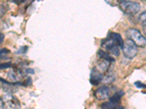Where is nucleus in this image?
<instances>
[{"label":"nucleus","instance_id":"f3484780","mask_svg":"<svg viewBox=\"0 0 146 109\" xmlns=\"http://www.w3.org/2000/svg\"><path fill=\"white\" fill-rule=\"evenodd\" d=\"M5 12H6V10H5L4 7H2V6H0V14H1V15H0V18L3 16V15L5 14Z\"/></svg>","mask_w":146,"mask_h":109},{"label":"nucleus","instance_id":"1a4fd4ad","mask_svg":"<svg viewBox=\"0 0 146 109\" xmlns=\"http://www.w3.org/2000/svg\"><path fill=\"white\" fill-rule=\"evenodd\" d=\"M113 40H114L116 44L118 45V46L121 48H123V43H124V41H123V39H122L121 35L119 33H110L109 35Z\"/></svg>","mask_w":146,"mask_h":109},{"label":"nucleus","instance_id":"ddd939ff","mask_svg":"<svg viewBox=\"0 0 146 109\" xmlns=\"http://www.w3.org/2000/svg\"><path fill=\"white\" fill-rule=\"evenodd\" d=\"M28 50V47H21L19 50L16 52V54H24Z\"/></svg>","mask_w":146,"mask_h":109},{"label":"nucleus","instance_id":"a211bd4d","mask_svg":"<svg viewBox=\"0 0 146 109\" xmlns=\"http://www.w3.org/2000/svg\"><path fill=\"white\" fill-rule=\"evenodd\" d=\"M4 39H5V35L0 32V44L2 43V41H4Z\"/></svg>","mask_w":146,"mask_h":109},{"label":"nucleus","instance_id":"20e7f679","mask_svg":"<svg viewBox=\"0 0 146 109\" xmlns=\"http://www.w3.org/2000/svg\"><path fill=\"white\" fill-rule=\"evenodd\" d=\"M102 47H105V50L108 51V53L114 54L115 56H118L119 55V47L118 46L116 42L110 36L108 39L102 41Z\"/></svg>","mask_w":146,"mask_h":109},{"label":"nucleus","instance_id":"7ed1b4c3","mask_svg":"<svg viewBox=\"0 0 146 109\" xmlns=\"http://www.w3.org/2000/svg\"><path fill=\"white\" fill-rule=\"evenodd\" d=\"M123 52L124 56L128 59H132L137 55V47L131 40L126 39L124 41L123 46Z\"/></svg>","mask_w":146,"mask_h":109},{"label":"nucleus","instance_id":"4be33fe9","mask_svg":"<svg viewBox=\"0 0 146 109\" xmlns=\"http://www.w3.org/2000/svg\"><path fill=\"white\" fill-rule=\"evenodd\" d=\"M113 109H124V108H123V106H117V107H115V108H113Z\"/></svg>","mask_w":146,"mask_h":109},{"label":"nucleus","instance_id":"412c9836","mask_svg":"<svg viewBox=\"0 0 146 109\" xmlns=\"http://www.w3.org/2000/svg\"><path fill=\"white\" fill-rule=\"evenodd\" d=\"M143 33H144L145 36V38L146 39V26H143Z\"/></svg>","mask_w":146,"mask_h":109},{"label":"nucleus","instance_id":"6e6552de","mask_svg":"<svg viewBox=\"0 0 146 109\" xmlns=\"http://www.w3.org/2000/svg\"><path fill=\"white\" fill-rule=\"evenodd\" d=\"M97 54H98V56L100 57V59L104 60L105 61H108L109 62V63L115 61L114 58H113V57L110 56L108 53H106V52H105L102 50H99L98 53H97Z\"/></svg>","mask_w":146,"mask_h":109},{"label":"nucleus","instance_id":"0eeeda50","mask_svg":"<svg viewBox=\"0 0 146 109\" xmlns=\"http://www.w3.org/2000/svg\"><path fill=\"white\" fill-rule=\"evenodd\" d=\"M110 94V89L108 87H101L95 92V97L99 100H104L108 99Z\"/></svg>","mask_w":146,"mask_h":109},{"label":"nucleus","instance_id":"39448f33","mask_svg":"<svg viewBox=\"0 0 146 109\" xmlns=\"http://www.w3.org/2000/svg\"><path fill=\"white\" fill-rule=\"evenodd\" d=\"M3 109H20L21 105L17 100L12 95H7L5 97Z\"/></svg>","mask_w":146,"mask_h":109},{"label":"nucleus","instance_id":"f03ea898","mask_svg":"<svg viewBox=\"0 0 146 109\" xmlns=\"http://www.w3.org/2000/svg\"><path fill=\"white\" fill-rule=\"evenodd\" d=\"M119 7L124 13L128 15H135L140 10L139 4L131 1H121Z\"/></svg>","mask_w":146,"mask_h":109},{"label":"nucleus","instance_id":"423d86ee","mask_svg":"<svg viewBox=\"0 0 146 109\" xmlns=\"http://www.w3.org/2000/svg\"><path fill=\"white\" fill-rule=\"evenodd\" d=\"M103 78H104V76H103L102 73L97 70L96 67H95L92 69L91 72L90 82L93 85H97L102 81Z\"/></svg>","mask_w":146,"mask_h":109},{"label":"nucleus","instance_id":"9b49d317","mask_svg":"<svg viewBox=\"0 0 146 109\" xmlns=\"http://www.w3.org/2000/svg\"><path fill=\"white\" fill-rule=\"evenodd\" d=\"M8 77L13 81H19L22 79L23 76L21 73L17 71H11L8 74Z\"/></svg>","mask_w":146,"mask_h":109},{"label":"nucleus","instance_id":"f8f14e48","mask_svg":"<svg viewBox=\"0 0 146 109\" xmlns=\"http://www.w3.org/2000/svg\"><path fill=\"white\" fill-rule=\"evenodd\" d=\"M139 21L143 25V26H146V11L143 12V13H141L138 17Z\"/></svg>","mask_w":146,"mask_h":109},{"label":"nucleus","instance_id":"aec40b11","mask_svg":"<svg viewBox=\"0 0 146 109\" xmlns=\"http://www.w3.org/2000/svg\"><path fill=\"white\" fill-rule=\"evenodd\" d=\"M26 71H27V73H28V74H34V73H35L33 69H27Z\"/></svg>","mask_w":146,"mask_h":109},{"label":"nucleus","instance_id":"f257e3e1","mask_svg":"<svg viewBox=\"0 0 146 109\" xmlns=\"http://www.w3.org/2000/svg\"><path fill=\"white\" fill-rule=\"evenodd\" d=\"M126 36L137 45V47H144L146 45V39L142 35L139 30L135 28H129L126 32Z\"/></svg>","mask_w":146,"mask_h":109},{"label":"nucleus","instance_id":"dca6fc26","mask_svg":"<svg viewBox=\"0 0 146 109\" xmlns=\"http://www.w3.org/2000/svg\"><path fill=\"white\" fill-rule=\"evenodd\" d=\"M10 53V50H7V49H6V48L1 49V50H0V57L2 56V55H3V54H7V53Z\"/></svg>","mask_w":146,"mask_h":109},{"label":"nucleus","instance_id":"6ab92c4d","mask_svg":"<svg viewBox=\"0 0 146 109\" xmlns=\"http://www.w3.org/2000/svg\"><path fill=\"white\" fill-rule=\"evenodd\" d=\"M4 107V102L3 100H0V109H3Z\"/></svg>","mask_w":146,"mask_h":109},{"label":"nucleus","instance_id":"9d476101","mask_svg":"<svg viewBox=\"0 0 146 109\" xmlns=\"http://www.w3.org/2000/svg\"><path fill=\"white\" fill-rule=\"evenodd\" d=\"M123 91H119L118 93H115L113 96H112L111 98H110V102H113L114 104L118 105L119 104L120 101H121V98H122V96L123 95Z\"/></svg>","mask_w":146,"mask_h":109},{"label":"nucleus","instance_id":"2eb2a0df","mask_svg":"<svg viewBox=\"0 0 146 109\" xmlns=\"http://www.w3.org/2000/svg\"><path fill=\"white\" fill-rule=\"evenodd\" d=\"M11 63H5L0 64V69H5V68H10L11 66Z\"/></svg>","mask_w":146,"mask_h":109},{"label":"nucleus","instance_id":"4468645a","mask_svg":"<svg viewBox=\"0 0 146 109\" xmlns=\"http://www.w3.org/2000/svg\"><path fill=\"white\" fill-rule=\"evenodd\" d=\"M135 85L137 87L139 88V89H143V88H146V85H145V84H143V83H142L141 81H136V82H135Z\"/></svg>","mask_w":146,"mask_h":109}]
</instances>
